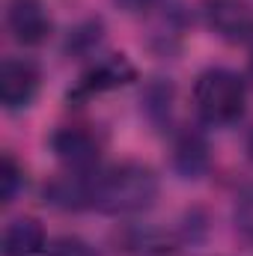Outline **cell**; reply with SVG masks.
I'll list each match as a JSON object with an SVG mask.
<instances>
[{
  "label": "cell",
  "instance_id": "10",
  "mask_svg": "<svg viewBox=\"0 0 253 256\" xmlns=\"http://www.w3.org/2000/svg\"><path fill=\"white\" fill-rule=\"evenodd\" d=\"M0 182H3V206H12L18 191L24 188V170L15 164V158L6 152L3 155V170H0Z\"/></svg>",
  "mask_w": 253,
  "mask_h": 256
},
{
  "label": "cell",
  "instance_id": "4",
  "mask_svg": "<svg viewBox=\"0 0 253 256\" xmlns=\"http://www.w3.org/2000/svg\"><path fill=\"white\" fill-rule=\"evenodd\" d=\"M134 78H137V68L128 63L126 54H110V57L98 60L90 72L80 74V80L68 92V102H84V98H92V96L120 90V86L131 84Z\"/></svg>",
  "mask_w": 253,
  "mask_h": 256
},
{
  "label": "cell",
  "instance_id": "9",
  "mask_svg": "<svg viewBox=\"0 0 253 256\" xmlns=\"http://www.w3.org/2000/svg\"><path fill=\"white\" fill-rule=\"evenodd\" d=\"M208 164V155H206V143L202 137L196 134H185L179 143H176V167L185 173V176H200Z\"/></svg>",
  "mask_w": 253,
  "mask_h": 256
},
{
  "label": "cell",
  "instance_id": "13",
  "mask_svg": "<svg viewBox=\"0 0 253 256\" xmlns=\"http://www.w3.org/2000/svg\"><path fill=\"white\" fill-rule=\"evenodd\" d=\"M155 0H120V6H126L128 12H143V9H149Z\"/></svg>",
  "mask_w": 253,
  "mask_h": 256
},
{
  "label": "cell",
  "instance_id": "5",
  "mask_svg": "<svg viewBox=\"0 0 253 256\" xmlns=\"http://www.w3.org/2000/svg\"><path fill=\"white\" fill-rule=\"evenodd\" d=\"M206 24L226 42L253 39V6L248 0H202Z\"/></svg>",
  "mask_w": 253,
  "mask_h": 256
},
{
  "label": "cell",
  "instance_id": "8",
  "mask_svg": "<svg viewBox=\"0 0 253 256\" xmlns=\"http://www.w3.org/2000/svg\"><path fill=\"white\" fill-rule=\"evenodd\" d=\"M3 256H48L45 226L30 214L9 220L3 230Z\"/></svg>",
  "mask_w": 253,
  "mask_h": 256
},
{
  "label": "cell",
  "instance_id": "2",
  "mask_svg": "<svg viewBox=\"0 0 253 256\" xmlns=\"http://www.w3.org/2000/svg\"><path fill=\"white\" fill-rule=\"evenodd\" d=\"M248 102L244 78L232 68L214 66L194 80V108L208 126H232L242 120Z\"/></svg>",
  "mask_w": 253,
  "mask_h": 256
},
{
  "label": "cell",
  "instance_id": "14",
  "mask_svg": "<svg viewBox=\"0 0 253 256\" xmlns=\"http://www.w3.org/2000/svg\"><path fill=\"white\" fill-rule=\"evenodd\" d=\"M250 74H253V60H250Z\"/></svg>",
  "mask_w": 253,
  "mask_h": 256
},
{
  "label": "cell",
  "instance_id": "7",
  "mask_svg": "<svg viewBox=\"0 0 253 256\" xmlns=\"http://www.w3.org/2000/svg\"><path fill=\"white\" fill-rule=\"evenodd\" d=\"M98 149L96 134L80 126H63L51 134V152L68 170H90L98 161Z\"/></svg>",
  "mask_w": 253,
  "mask_h": 256
},
{
  "label": "cell",
  "instance_id": "6",
  "mask_svg": "<svg viewBox=\"0 0 253 256\" xmlns=\"http://www.w3.org/2000/svg\"><path fill=\"white\" fill-rule=\"evenodd\" d=\"M6 27L18 45H42L51 36V15L42 0H12L6 9Z\"/></svg>",
  "mask_w": 253,
  "mask_h": 256
},
{
  "label": "cell",
  "instance_id": "11",
  "mask_svg": "<svg viewBox=\"0 0 253 256\" xmlns=\"http://www.w3.org/2000/svg\"><path fill=\"white\" fill-rule=\"evenodd\" d=\"M236 224H238L242 236L253 244V185H248L244 191L238 194V202H236Z\"/></svg>",
  "mask_w": 253,
  "mask_h": 256
},
{
  "label": "cell",
  "instance_id": "1",
  "mask_svg": "<svg viewBox=\"0 0 253 256\" xmlns=\"http://www.w3.org/2000/svg\"><path fill=\"white\" fill-rule=\"evenodd\" d=\"M158 200V176L152 167L126 161L90 182V206L104 214H140Z\"/></svg>",
  "mask_w": 253,
  "mask_h": 256
},
{
  "label": "cell",
  "instance_id": "3",
  "mask_svg": "<svg viewBox=\"0 0 253 256\" xmlns=\"http://www.w3.org/2000/svg\"><path fill=\"white\" fill-rule=\"evenodd\" d=\"M39 66L27 57H6L0 66V102L6 110H24L39 92Z\"/></svg>",
  "mask_w": 253,
  "mask_h": 256
},
{
  "label": "cell",
  "instance_id": "12",
  "mask_svg": "<svg viewBox=\"0 0 253 256\" xmlns=\"http://www.w3.org/2000/svg\"><path fill=\"white\" fill-rule=\"evenodd\" d=\"M48 256H98L92 244H86L84 238L78 236H63L57 238L51 248H48Z\"/></svg>",
  "mask_w": 253,
  "mask_h": 256
}]
</instances>
